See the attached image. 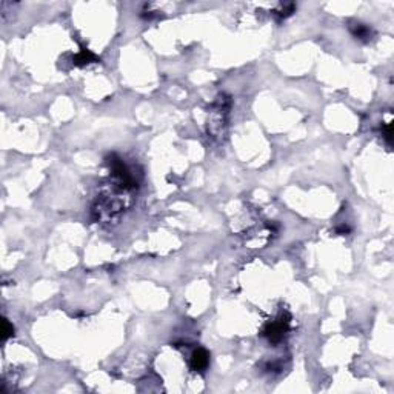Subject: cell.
<instances>
[{
    "label": "cell",
    "mask_w": 394,
    "mask_h": 394,
    "mask_svg": "<svg viewBox=\"0 0 394 394\" xmlns=\"http://www.w3.org/2000/svg\"><path fill=\"white\" fill-rule=\"evenodd\" d=\"M189 365L194 371L203 373L210 365V354L207 353V349L199 348L191 354V360H189Z\"/></svg>",
    "instance_id": "cell-1"
},
{
    "label": "cell",
    "mask_w": 394,
    "mask_h": 394,
    "mask_svg": "<svg viewBox=\"0 0 394 394\" xmlns=\"http://www.w3.org/2000/svg\"><path fill=\"white\" fill-rule=\"evenodd\" d=\"M286 320H277V322H273L267 327V330L264 331V334L270 339V342H279L283 339V336L286 333Z\"/></svg>",
    "instance_id": "cell-2"
},
{
    "label": "cell",
    "mask_w": 394,
    "mask_h": 394,
    "mask_svg": "<svg viewBox=\"0 0 394 394\" xmlns=\"http://www.w3.org/2000/svg\"><path fill=\"white\" fill-rule=\"evenodd\" d=\"M351 33L356 39H362V40H367L370 36H371V30L368 26H365L362 23H354L351 26Z\"/></svg>",
    "instance_id": "cell-3"
},
{
    "label": "cell",
    "mask_w": 394,
    "mask_h": 394,
    "mask_svg": "<svg viewBox=\"0 0 394 394\" xmlns=\"http://www.w3.org/2000/svg\"><path fill=\"white\" fill-rule=\"evenodd\" d=\"M14 334V328H12V325L8 322V320L5 319L3 320V334H2V338H3V340H6L9 336H12Z\"/></svg>",
    "instance_id": "cell-4"
}]
</instances>
